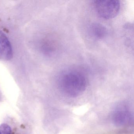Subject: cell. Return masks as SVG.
I'll list each match as a JSON object with an SVG mask.
<instances>
[{"mask_svg": "<svg viewBox=\"0 0 134 134\" xmlns=\"http://www.w3.org/2000/svg\"><path fill=\"white\" fill-rule=\"evenodd\" d=\"M58 82L60 91L70 98L81 95L87 86L85 73L82 70L74 68L63 71L59 76Z\"/></svg>", "mask_w": 134, "mask_h": 134, "instance_id": "6da1fadb", "label": "cell"}, {"mask_svg": "<svg viewBox=\"0 0 134 134\" xmlns=\"http://www.w3.org/2000/svg\"><path fill=\"white\" fill-rule=\"evenodd\" d=\"M95 11L99 17L104 19L116 17L120 9V3L117 0H98L93 1Z\"/></svg>", "mask_w": 134, "mask_h": 134, "instance_id": "7a4b0ae2", "label": "cell"}, {"mask_svg": "<svg viewBox=\"0 0 134 134\" xmlns=\"http://www.w3.org/2000/svg\"><path fill=\"white\" fill-rule=\"evenodd\" d=\"M111 119L118 127L130 124L133 120V115L129 106L125 103L118 104L112 112Z\"/></svg>", "mask_w": 134, "mask_h": 134, "instance_id": "3957f363", "label": "cell"}, {"mask_svg": "<svg viewBox=\"0 0 134 134\" xmlns=\"http://www.w3.org/2000/svg\"><path fill=\"white\" fill-rule=\"evenodd\" d=\"M13 56L12 47L7 36L0 31V60L7 61Z\"/></svg>", "mask_w": 134, "mask_h": 134, "instance_id": "277c9868", "label": "cell"}, {"mask_svg": "<svg viewBox=\"0 0 134 134\" xmlns=\"http://www.w3.org/2000/svg\"><path fill=\"white\" fill-rule=\"evenodd\" d=\"M89 32L90 35L94 39L102 40L107 34L106 28L103 25L98 23H94L90 26Z\"/></svg>", "mask_w": 134, "mask_h": 134, "instance_id": "5b68a950", "label": "cell"}, {"mask_svg": "<svg viewBox=\"0 0 134 134\" xmlns=\"http://www.w3.org/2000/svg\"><path fill=\"white\" fill-rule=\"evenodd\" d=\"M0 134H12L10 127L7 124L0 125Z\"/></svg>", "mask_w": 134, "mask_h": 134, "instance_id": "8992f818", "label": "cell"}]
</instances>
